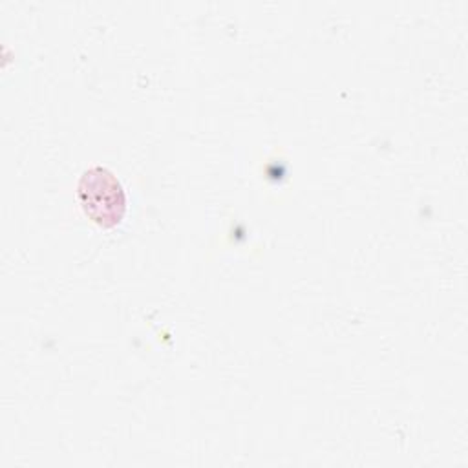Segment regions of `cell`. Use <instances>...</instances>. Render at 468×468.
I'll use <instances>...</instances> for the list:
<instances>
[{"label": "cell", "mask_w": 468, "mask_h": 468, "mask_svg": "<svg viewBox=\"0 0 468 468\" xmlns=\"http://www.w3.org/2000/svg\"><path fill=\"white\" fill-rule=\"evenodd\" d=\"M77 192L84 214L99 227H115L124 218V188L117 176L106 166H91L84 170L79 179Z\"/></svg>", "instance_id": "obj_1"}]
</instances>
